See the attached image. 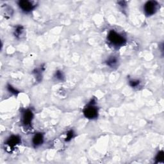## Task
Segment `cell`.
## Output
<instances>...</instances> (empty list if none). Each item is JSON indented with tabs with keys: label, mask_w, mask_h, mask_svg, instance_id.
Returning <instances> with one entry per match:
<instances>
[{
	"label": "cell",
	"mask_w": 164,
	"mask_h": 164,
	"mask_svg": "<svg viewBox=\"0 0 164 164\" xmlns=\"http://www.w3.org/2000/svg\"><path fill=\"white\" fill-rule=\"evenodd\" d=\"M18 5L19 8L26 13H28L32 12L35 8L36 5L33 1H27V0H23V1H19L18 2Z\"/></svg>",
	"instance_id": "277c9868"
},
{
	"label": "cell",
	"mask_w": 164,
	"mask_h": 164,
	"mask_svg": "<svg viewBox=\"0 0 164 164\" xmlns=\"http://www.w3.org/2000/svg\"><path fill=\"white\" fill-rule=\"evenodd\" d=\"M106 64H107V65H108L109 67L114 68L116 67V66H117L118 64V60L116 57L112 56V57H110V58L106 60Z\"/></svg>",
	"instance_id": "ba28073f"
},
{
	"label": "cell",
	"mask_w": 164,
	"mask_h": 164,
	"mask_svg": "<svg viewBox=\"0 0 164 164\" xmlns=\"http://www.w3.org/2000/svg\"><path fill=\"white\" fill-rule=\"evenodd\" d=\"M108 42L114 47H120L125 45L126 42L125 37L122 35L114 30H110L107 37Z\"/></svg>",
	"instance_id": "6da1fadb"
},
{
	"label": "cell",
	"mask_w": 164,
	"mask_h": 164,
	"mask_svg": "<svg viewBox=\"0 0 164 164\" xmlns=\"http://www.w3.org/2000/svg\"><path fill=\"white\" fill-rule=\"evenodd\" d=\"M21 142V138L17 135H12L8 138L5 144L9 147L10 148H14L17 145L19 144Z\"/></svg>",
	"instance_id": "8992f818"
},
{
	"label": "cell",
	"mask_w": 164,
	"mask_h": 164,
	"mask_svg": "<svg viewBox=\"0 0 164 164\" xmlns=\"http://www.w3.org/2000/svg\"><path fill=\"white\" fill-rule=\"evenodd\" d=\"M55 77L57 79H59V80H63L64 76V74H63L62 72L60 71V70H57V71H56V73H55Z\"/></svg>",
	"instance_id": "8fae6325"
},
{
	"label": "cell",
	"mask_w": 164,
	"mask_h": 164,
	"mask_svg": "<svg viewBox=\"0 0 164 164\" xmlns=\"http://www.w3.org/2000/svg\"><path fill=\"white\" fill-rule=\"evenodd\" d=\"M44 142V137L43 135L41 133L36 134L32 139V143L35 147H38L42 144Z\"/></svg>",
	"instance_id": "52a82bcc"
},
{
	"label": "cell",
	"mask_w": 164,
	"mask_h": 164,
	"mask_svg": "<svg viewBox=\"0 0 164 164\" xmlns=\"http://www.w3.org/2000/svg\"><path fill=\"white\" fill-rule=\"evenodd\" d=\"M33 118V114L32 110H25L22 115V122L25 126H30Z\"/></svg>",
	"instance_id": "5b68a950"
},
{
	"label": "cell",
	"mask_w": 164,
	"mask_h": 164,
	"mask_svg": "<svg viewBox=\"0 0 164 164\" xmlns=\"http://www.w3.org/2000/svg\"><path fill=\"white\" fill-rule=\"evenodd\" d=\"M130 85L133 87V88H135V87H137L138 86H139L140 85V82L139 80H135V79H134V80H130Z\"/></svg>",
	"instance_id": "7c38bea8"
},
{
	"label": "cell",
	"mask_w": 164,
	"mask_h": 164,
	"mask_svg": "<svg viewBox=\"0 0 164 164\" xmlns=\"http://www.w3.org/2000/svg\"><path fill=\"white\" fill-rule=\"evenodd\" d=\"M163 158H164V153L161 151H160L156 157V160H157V163H161L163 162Z\"/></svg>",
	"instance_id": "30bf717a"
},
{
	"label": "cell",
	"mask_w": 164,
	"mask_h": 164,
	"mask_svg": "<svg viewBox=\"0 0 164 164\" xmlns=\"http://www.w3.org/2000/svg\"><path fill=\"white\" fill-rule=\"evenodd\" d=\"M74 137V132L73 130H70L68 132L67 134V137H66V141H69L71 140V139L73 138Z\"/></svg>",
	"instance_id": "4fadbf2b"
},
{
	"label": "cell",
	"mask_w": 164,
	"mask_h": 164,
	"mask_svg": "<svg viewBox=\"0 0 164 164\" xmlns=\"http://www.w3.org/2000/svg\"><path fill=\"white\" fill-rule=\"evenodd\" d=\"M158 3L155 1H149L146 2L144 6V11L147 16H151L157 12Z\"/></svg>",
	"instance_id": "3957f363"
},
{
	"label": "cell",
	"mask_w": 164,
	"mask_h": 164,
	"mask_svg": "<svg viewBox=\"0 0 164 164\" xmlns=\"http://www.w3.org/2000/svg\"><path fill=\"white\" fill-rule=\"evenodd\" d=\"M8 90L9 92H10L11 93H13V94H18L19 92L17 91V89H16L15 88H14L13 87H12L11 85H8Z\"/></svg>",
	"instance_id": "5bb4252c"
},
{
	"label": "cell",
	"mask_w": 164,
	"mask_h": 164,
	"mask_svg": "<svg viewBox=\"0 0 164 164\" xmlns=\"http://www.w3.org/2000/svg\"><path fill=\"white\" fill-rule=\"evenodd\" d=\"M83 114L86 118L89 119H94L98 116V108L94 99H92L83 109Z\"/></svg>",
	"instance_id": "7a4b0ae2"
},
{
	"label": "cell",
	"mask_w": 164,
	"mask_h": 164,
	"mask_svg": "<svg viewBox=\"0 0 164 164\" xmlns=\"http://www.w3.org/2000/svg\"><path fill=\"white\" fill-rule=\"evenodd\" d=\"M24 33V28L22 26H17L14 30V35L17 38H21Z\"/></svg>",
	"instance_id": "9c48e42d"
}]
</instances>
